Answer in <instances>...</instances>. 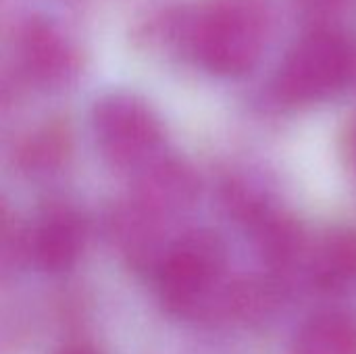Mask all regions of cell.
I'll return each instance as SVG.
<instances>
[{
    "mask_svg": "<svg viewBox=\"0 0 356 354\" xmlns=\"http://www.w3.org/2000/svg\"><path fill=\"white\" fill-rule=\"evenodd\" d=\"M227 269V244L217 232L196 227L177 234L154 271L163 309L179 319L225 315L234 284Z\"/></svg>",
    "mask_w": 356,
    "mask_h": 354,
    "instance_id": "obj_1",
    "label": "cell"
},
{
    "mask_svg": "<svg viewBox=\"0 0 356 354\" xmlns=\"http://www.w3.org/2000/svg\"><path fill=\"white\" fill-rule=\"evenodd\" d=\"M269 38V19L252 0H215L192 23L190 48L198 63L223 77L254 69Z\"/></svg>",
    "mask_w": 356,
    "mask_h": 354,
    "instance_id": "obj_2",
    "label": "cell"
},
{
    "mask_svg": "<svg viewBox=\"0 0 356 354\" xmlns=\"http://www.w3.org/2000/svg\"><path fill=\"white\" fill-rule=\"evenodd\" d=\"M355 73L350 40L334 29H313L286 52L275 75V94L286 104H317L340 94Z\"/></svg>",
    "mask_w": 356,
    "mask_h": 354,
    "instance_id": "obj_3",
    "label": "cell"
},
{
    "mask_svg": "<svg viewBox=\"0 0 356 354\" xmlns=\"http://www.w3.org/2000/svg\"><path fill=\"white\" fill-rule=\"evenodd\" d=\"M92 125L104 161L119 171L134 175L165 154L161 119L134 94L102 96L94 106Z\"/></svg>",
    "mask_w": 356,
    "mask_h": 354,
    "instance_id": "obj_4",
    "label": "cell"
},
{
    "mask_svg": "<svg viewBox=\"0 0 356 354\" xmlns=\"http://www.w3.org/2000/svg\"><path fill=\"white\" fill-rule=\"evenodd\" d=\"M200 196V177L192 165L177 156L161 154L134 173L129 200L144 213L173 223L190 213Z\"/></svg>",
    "mask_w": 356,
    "mask_h": 354,
    "instance_id": "obj_5",
    "label": "cell"
},
{
    "mask_svg": "<svg viewBox=\"0 0 356 354\" xmlns=\"http://www.w3.org/2000/svg\"><path fill=\"white\" fill-rule=\"evenodd\" d=\"M86 223L75 207L48 202L29 230V261L50 275L71 271L86 248Z\"/></svg>",
    "mask_w": 356,
    "mask_h": 354,
    "instance_id": "obj_6",
    "label": "cell"
},
{
    "mask_svg": "<svg viewBox=\"0 0 356 354\" xmlns=\"http://www.w3.org/2000/svg\"><path fill=\"white\" fill-rule=\"evenodd\" d=\"M169 223L144 213L129 198L115 207L108 217V234L123 261L140 271L154 273L175 238L169 236Z\"/></svg>",
    "mask_w": 356,
    "mask_h": 354,
    "instance_id": "obj_7",
    "label": "cell"
},
{
    "mask_svg": "<svg viewBox=\"0 0 356 354\" xmlns=\"http://www.w3.org/2000/svg\"><path fill=\"white\" fill-rule=\"evenodd\" d=\"M313 284L327 294H344L356 288V234L332 230L319 238L309 255Z\"/></svg>",
    "mask_w": 356,
    "mask_h": 354,
    "instance_id": "obj_8",
    "label": "cell"
},
{
    "mask_svg": "<svg viewBox=\"0 0 356 354\" xmlns=\"http://www.w3.org/2000/svg\"><path fill=\"white\" fill-rule=\"evenodd\" d=\"M290 354H356V315L340 309L311 315L296 330Z\"/></svg>",
    "mask_w": 356,
    "mask_h": 354,
    "instance_id": "obj_9",
    "label": "cell"
},
{
    "mask_svg": "<svg viewBox=\"0 0 356 354\" xmlns=\"http://www.w3.org/2000/svg\"><path fill=\"white\" fill-rule=\"evenodd\" d=\"M23 61L29 75L44 86H60L75 71L71 48L48 25H31L25 31Z\"/></svg>",
    "mask_w": 356,
    "mask_h": 354,
    "instance_id": "obj_10",
    "label": "cell"
},
{
    "mask_svg": "<svg viewBox=\"0 0 356 354\" xmlns=\"http://www.w3.org/2000/svg\"><path fill=\"white\" fill-rule=\"evenodd\" d=\"M71 152V136L60 123L35 131L19 150V163L31 173H50L58 169Z\"/></svg>",
    "mask_w": 356,
    "mask_h": 354,
    "instance_id": "obj_11",
    "label": "cell"
},
{
    "mask_svg": "<svg viewBox=\"0 0 356 354\" xmlns=\"http://www.w3.org/2000/svg\"><path fill=\"white\" fill-rule=\"evenodd\" d=\"M29 261V230L0 198V284H10Z\"/></svg>",
    "mask_w": 356,
    "mask_h": 354,
    "instance_id": "obj_12",
    "label": "cell"
},
{
    "mask_svg": "<svg viewBox=\"0 0 356 354\" xmlns=\"http://www.w3.org/2000/svg\"><path fill=\"white\" fill-rule=\"evenodd\" d=\"M23 344V323L6 307H0V354H17Z\"/></svg>",
    "mask_w": 356,
    "mask_h": 354,
    "instance_id": "obj_13",
    "label": "cell"
},
{
    "mask_svg": "<svg viewBox=\"0 0 356 354\" xmlns=\"http://www.w3.org/2000/svg\"><path fill=\"white\" fill-rule=\"evenodd\" d=\"M340 152H342V163L348 171L356 175V113L350 117V121L342 129L340 138Z\"/></svg>",
    "mask_w": 356,
    "mask_h": 354,
    "instance_id": "obj_14",
    "label": "cell"
},
{
    "mask_svg": "<svg viewBox=\"0 0 356 354\" xmlns=\"http://www.w3.org/2000/svg\"><path fill=\"white\" fill-rule=\"evenodd\" d=\"M309 4L321 6V8H342V6H353L356 0H307Z\"/></svg>",
    "mask_w": 356,
    "mask_h": 354,
    "instance_id": "obj_15",
    "label": "cell"
},
{
    "mask_svg": "<svg viewBox=\"0 0 356 354\" xmlns=\"http://www.w3.org/2000/svg\"><path fill=\"white\" fill-rule=\"evenodd\" d=\"M56 354H102L100 351H96L94 346H88V344H71V346H65L63 351H58Z\"/></svg>",
    "mask_w": 356,
    "mask_h": 354,
    "instance_id": "obj_16",
    "label": "cell"
}]
</instances>
